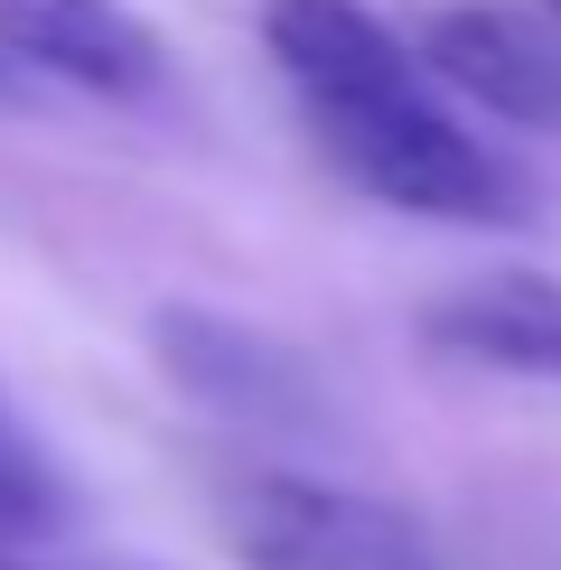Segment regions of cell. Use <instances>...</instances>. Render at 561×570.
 Masks as SVG:
<instances>
[{"instance_id":"6da1fadb","label":"cell","mask_w":561,"mask_h":570,"mask_svg":"<svg viewBox=\"0 0 561 570\" xmlns=\"http://www.w3.org/2000/svg\"><path fill=\"white\" fill-rule=\"evenodd\" d=\"M263 47L291 85L299 122L356 197L431 225H524L533 187L505 150L440 104V76L421 66L365 0H263Z\"/></svg>"},{"instance_id":"7a4b0ae2","label":"cell","mask_w":561,"mask_h":570,"mask_svg":"<svg viewBox=\"0 0 561 570\" xmlns=\"http://www.w3.org/2000/svg\"><path fill=\"white\" fill-rule=\"evenodd\" d=\"M216 533L244 570H440L403 505L299 468H234L216 487Z\"/></svg>"},{"instance_id":"3957f363","label":"cell","mask_w":561,"mask_h":570,"mask_svg":"<svg viewBox=\"0 0 561 570\" xmlns=\"http://www.w3.org/2000/svg\"><path fill=\"white\" fill-rule=\"evenodd\" d=\"M150 346H159V374L178 393H197L206 412L225 421H253V431H299L318 421V384L280 337L244 318H216V308H159L150 318Z\"/></svg>"},{"instance_id":"277c9868","label":"cell","mask_w":561,"mask_h":570,"mask_svg":"<svg viewBox=\"0 0 561 570\" xmlns=\"http://www.w3.org/2000/svg\"><path fill=\"white\" fill-rule=\"evenodd\" d=\"M421 66L440 76V94H468L478 112H496V122H524V131H561V19L524 10H478V0H459V10H431L421 19Z\"/></svg>"},{"instance_id":"5b68a950","label":"cell","mask_w":561,"mask_h":570,"mask_svg":"<svg viewBox=\"0 0 561 570\" xmlns=\"http://www.w3.org/2000/svg\"><path fill=\"white\" fill-rule=\"evenodd\" d=\"M0 57L19 76L104 94V104H150L169 57L122 0H0Z\"/></svg>"},{"instance_id":"8992f818","label":"cell","mask_w":561,"mask_h":570,"mask_svg":"<svg viewBox=\"0 0 561 570\" xmlns=\"http://www.w3.org/2000/svg\"><path fill=\"white\" fill-rule=\"evenodd\" d=\"M421 346L478 374L561 384V272H478L421 308Z\"/></svg>"},{"instance_id":"52a82bcc","label":"cell","mask_w":561,"mask_h":570,"mask_svg":"<svg viewBox=\"0 0 561 570\" xmlns=\"http://www.w3.org/2000/svg\"><path fill=\"white\" fill-rule=\"evenodd\" d=\"M66 514V487H57V468H47V449L19 431V412L0 402V533L10 542H29V533H47Z\"/></svg>"},{"instance_id":"ba28073f","label":"cell","mask_w":561,"mask_h":570,"mask_svg":"<svg viewBox=\"0 0 561 570\" xmlns=\"http://www.w3.org/2000/svg\"><path fill=\"white\" fill-rule=\"evenodd\" d=\"M10 76H19V66H10V57H0V94H10Z\"/></svg>"},{"instance_id":"9c48e42d","label":"cell","mask_w":561,"mask_h":570,"mask_svg":"<svg viewBox=\"0 0 561 570\" xmlns=\"http://www.w3.org/2000/svg\"><path fill=\"white\" fill-rule=\"evenodd\" d=\"M533 10H543V19H561V0H533Z\"/></svg>"}]
</instances>
